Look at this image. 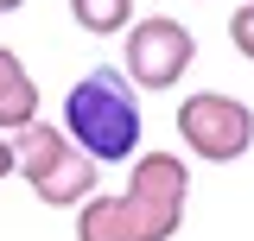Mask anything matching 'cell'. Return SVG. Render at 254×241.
I'll return each mask as SVG.
<instances>
[{
  "instance_id": "6da1fadb",
  "label": "cell",
  "mask_w": 254,
  "mask_h": 241,
  "mask_svg": "<svg viewBox=\"0 0 254 241\" xmlns=\"http://www.w3.org/2000/svg\"><path fill=\"white\" fill-rule=\"evenodd\" d=\"M190 203V165L178 152H133L127 190L76 203V241H172Z\"/></svg>"
},
{
  "instance_id": "ba28073f",
  "label": "cell",
  "mask_w": 254,
  "mask_h": 241,
  "mask_svg": "<svg viewBox=\"0 0 254 241\" xmlns=\"http://www.w3.org/2000/svg\"><path fill=\"white\" fill-rule=\"evenodd\" d=\"M229 45H235V51H242V58L254 63V0L229 13Z\"/></svg>"
},
{
  "instance_id": "52a82bcc",
  "label": "cell",
  "mask_w": 254,
  "mask_h": 241,
  "mask_svg": "<svg viewBox=\"0 0 254 241\" xmlns=\"http://www.w3.org/2000/svg\"><path fill=\"white\" fill-rule=\"evenodd\" d=\"M70 19L89 38H115V32L133 26V0H70Z\"/></svg>"
},
{
  "instance_id": "7a4b0ae2",
  "label": "cell",
  "mask_w": 254,
  "mask_h": 241,
  "mask_svg": "<svg viewBox=\"0 0 254 241\" xmlns=\"http://www.w3.org/2000/svg\"><path fill=\"white\" fill-rule=\"evenodd\" d=\"M64 140L89 152L95 165H121L140 152V89L115 63H95L64 95Z\"/></svg>"
},
{
  "instance_id": "277c9868",
  "label": "cell",
  "mask_w": 254,
  "mask_h": 241,
  "mask_svg": "<svg viewBox=\"0 0 254 241\" xmlns=\"http://www.w3.org/2000/svg\"><path fill=\"white\" fill-rule=\"evenodd\" d=\"M178 140L203 165H235L254 146V108L222 95V89H197L178 102Z\"/></svg>"
},
{
  "instance_id": "3957f363",
  "label": "cell",
  "mask_w": 254,
  "mask_h": 241,
  "mask_svg": "<svg viewBox=\"0 0 254 241\" xmlns=\"http://www.w3.org/2000/svg\"><path fill=\"white\" fill-rule=\"evenodd\" d=\"M13 172H26V184L38 190V203H51V210H76L83 197H95V159L76 152L64 140V127H51V120L19 127Z\"/></svg>"
},
{
  "instance_id": "5b68a950",
  "label": "cell",
  "mask_w": 254,
  "mask_h": 241,
  "mask_svg": "<svg viewBox=\"0 0 254 241\" xmlns=\"http://www.w3.org/2000/svg\"><path fill=\"white\" fill-rule=\"evenodd\" d=\"M190 58H197L190 26L172 19V13H153V19H133V26H127V63H121V76L133 83V89H172V83H185Z\"/></svg>"
},
{
  "instance_id": "8992f818",
  "label": "cell",
  "mask_w": 254,
  "mask_h": 241,
  "mask_svg": "<svg viewBox=\"0 0 254 241\" xmlns=\"http://www.w3.org/2000/svg\"><path fill=\"white\" fill-rule=\"evenodd\" d=\"M32 120H38V83H32V70L19 63V51L0 45V133H19Z\"/></svg>"
},
{
  "instance_id": "30bf717a",
  "label": "cell",
  "mask_w": 254,
  "mask_h": 241,
  "mask_svg": "<svg viewBox=\"0 0 254 241\" xmlns=\"http://www.w3.org/2000/svg\"><path fill=\"white\" fill-rule=\"evenodd\" d=\"M19 6H26V0H0V13H19Z\"/></svg>"
},
{
  "instance_id": "9c48e42d",
  "label": "cell",
  "mask_w": 254,
  "mask_h": 241,
  "mask_svg": "<svg viewBox=\"0 0 254 241\" xmlns=\"http://www.w3.org/2000/svg\"><path fill=\"white\" fill-rule=\"evenodd\" d=\"M6 172H13V140L0 133V178H6Z\"/></svg>"
}]
</instances>
